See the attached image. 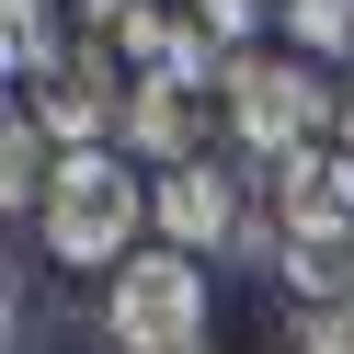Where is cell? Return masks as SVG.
I'll return each instance as SVG.
<instances>
[{"label":"cell","mask_w":354,"mask_h":354,"mask_svg":"<svg viewBox=\"0 0 354 354\" xmlns=\"http://www.w3.org/2000/svg\"><path fill=\"white\" fill-rule=\"evenodd\" d=\"M240 171H252V160H171V171H160L149 217H160V240H171V252H206V263H217V252L240 240V217H252Z\"/></svg>","instance_id":"5"},{"label":"cell","mask_w":354,"mask_h":354,"mask_svg":"<svg viewBox=\"0 0 354 354\" xmlns=\"http://www.w3.org/2000/svg\"><path fill=\"white\" fill-rule=\"evenodd\" d=\"M217 138H229V57L217 69H138V92H126V149L138 160H217Z\"/></svg>","instance_id":"4"},{"label":"cell","mask_w":354,"mask_h":354,"mask_svg":"<svg viewBox=\"0 0 354 354\" xmlns=\"http://www.w3.org/2000/svg\"><path fill=\"white\" fill-rule=\"evenodd\" d=\"M69 57H80L69 0H0V69H12V92H35V80L69 69Z\"/></svg>","instance_id":"7"},{"label":"cell","mask_w":354,"mask_h":354,"mask_svg":"<svg viewBox=\"0 0 354 354\" xmlns=\"http://www.w3.org/2000/svg\"><path fill=\"white\" fill-rule=\"evenodd\" d=\"M274 46L343 69V57H354V0H286V12H274Z\"/></svg>","instance_id":"10"},{"label":"cell","mask_w":354,"mask_h":354,"mask_svg":"<svg viewBox=\"0 0 354 354\" xmlns=\"http://www.w3.org/2000/svg\"><path fill=\"white\" fill-rule=\"evenodd\" d=\"M331 138L354 149V57H343V69H331Z\"/></svg>","instance_id":"13"},{"label":"cell","mask_w":354,"mask_h":354,"mask_svg":"<svg viewBox=\"0 0 354 354\" xmlns=\"http://www.w3.org/2000/svg\"><path fill=\"white\" fill-rule=\"evenodd\" d=\"M286 354H354V297H320V308H286Z\"/></svg>","instance_id":"12"},{"label":"cell","mask_w":354,"mask_h":354,"mask_svg":"<svg viewBox=\"0 0 354 354\" xmlns=\"http://www.w3.org/2000/svg\"><path fill=\"white\" fill-rule=\"evenodd\" d=\"M149 194H160V171H138V149H126V138L69 149V160H57V194L35 206V252H46L57 274H115L126 252L160 240Z\"/></svg>","instance_id":"1"},{"label":"cell","mask_w":354,"mask_h":354,"mask_svg":"<svg viewBox=\"0 0 354 354\" xmlns=\"http://www.w3.org/2000/svg\"><path fill=\"white\" fill-rule=\"evenodd\" d=\"M92 343L103 354H229L217 343V263L206 252H126L103 274V308H92Z\"/></svg>","instance_id":"2"},{"label":"cell","mask_w":354,"mask_h":354,"mask_svg":"<svg viewBox=\"0 0 354 354\" xmlns=\"http://www.w3.org/2000/svg\"><path fill=\"white\" fill-rule=\"evenodd\" d=\"M57 160H69V149H57L46 126L12 103V126H0V206H12V217H35V206L57 194Z\"/></svg>","instance_id":"8"},{"label":"cell","mask_w":354,"mask_h":354,"mask_svg":"<svg viewBox=\"0 0 354 354\" xmlns=\"http://www.w3.org/2000/svg\"><path fill=\"white\" fill-rule=\"evenodd\" d=\"M183 12H194V24H206L217 46L240 57V46H263V35H274V12H286V0H183Z\"/></svg>","instance_id":"11"},{"label":"cell","mask_w":354,"mask_h":354,"mask_svg":"<svg viewBox=\"0 0 354 354\" xmlns=\"http://www.w3.org/2000/svg\"><path fill=\"white\" fill-rule=\"evenodd\" d=\"M263 206L286 217V240H343L354 229V149L343 138H308L297 160L263 171Z\"/></svg>","instance_id":"6"},{"label":"cell","mask_w":354,"mask_h":354,"mask_svg":"<svg viewBox=\"0 0 354 354\" xmlns=\"http://www.w3.org/2000/svg\"><path fill=\"white\" fill-rule=\"evenodd\" d=\"M308 138H331V69L297 46H240L229 57V149L252 171H274Z\"/></svg>","instance_id":"3"},{"label":"cell","mask_w":354,"mask_h":354,"mask_svg":"<svg viewBox=\"0 0 354 354\" xmlns=\"http://www.w3.org/2000/svg\"><path fill=\"white\" fill-rule=\"evenodd\" d=\"M274 297H286V308L354 297V229H343V240H286V252H274Z\"/></svg>","instance_id":"9"}]
</instances>
